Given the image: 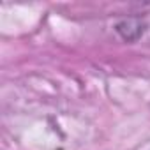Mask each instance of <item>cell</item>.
I'll return each mask as SVG.
<instances>
[{"mask_svg":"<svg viewBox=\"0 0 150 150\" xmlns=\"http://www.w3.org/2000/svg\"><path fill=\"white\" fill-rule=\"evenodd\" d=\"M117 32L118 35L127 41V42H134L138 41L143 34H145V28H146V23L141 21L139 18H127V20H122L117 23Z\"/></svg>","mask_w":150,"mask_h":150,"instance_id":"6da1fadb","label":"cell"}]
</instances>
